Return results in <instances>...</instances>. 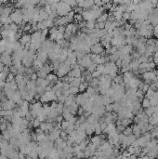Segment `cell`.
Listing matches in <instances>:
<instances>
[{
  "label": "cell",
  "mask_w": 158,
  "mask_h": 159,
  "mask_svg": "<svg viewBox=\"0 0 158 159\" xmlns=\"http://www.w3.org/2000/svg\"><path fill=\"white\" fill-rule=\"evenodd\" d=\"M64 3L67 4V5L69 7H71V8H75V7H77V2L73 1V0H72V1H64Z\"/></svg>",
  "instance_id": "cell-32"
},
{
  "label": "cell",
  "mask_w": 158,
  "mask_h": 159,
  "mask_svg": "<svg viewBox=\"0 0 158 159\" xmlns=\"http://www.w3.org/2000/svg\"><path fill=\"white\" fill-rule=\"evenodd\" d=\"M87 93L88 94L89 98H90V97H92L93 95L97 94V93H96V91H95V89H93V88H91V87H88V89H87Z\"/></svg>",
  "instance_id": "cell-25"
},
{
  "label": "cell",
  "mask_w": 158,
  "mask_h": 159,
  "mask_svg": "<svg viewBox=\"0 0 158 159\" xmlns=\"http://www.w3.org/2000/svg\"><path fill=\"white\" fill-rule=\"evenodd\" d=\"M6 116H7V111L5 110L0 111V117H1V118H5Z\"/></svg>",
  "instance_id": "cell-48"
},
{
  "label": "cell",
  "mask_w": 158,
  "mask_h": 159,
  "mask_svg": "<svg viewBox=\"0 0 158 159\" xmlns=\"http://www.w3.org/2000/svg\"><path fill=\"white\" fill-rule=\"evenodd\" d=\"M105 111H106V113H112V104L110 103V104L105 105Z\"/></svg>",
  "instance_id": "cell-38"
},
{
  "label": "cell",
  "mask_w": 158,
  "mask_h": 159,
  "mask_svg": "<svg viewBox=\"0 0 158 159\" xmlns=\"http://www.w3.org/2000/svg\"><path fill=\"white\" fill-rule=\"evenodd\" d=\"M104 65L103 64H100V65H98L97 68H96V71H98L99 73L101 74V75H103V73H104Z\"/></svg>",
  "instance_id": "cell-31"
},
{
  "label": "cell",
  "mask_w": 158,
  "mask_h": 159,
  "mask_svg": "<svg viewBox=\"0 0 158 159\" xmlns=\"http://www.w3.org/2000/svg\"><path fill=\"white\" fill-rule=\"evenodd\" d=\"M4 94H5V93H3V92H2V91H1V90H0V100L2 99V97H3V96H4Z\"/></svg>",
  "instance_id": "cell-52"
},
{
  "label": "cell",
  "mask_w": 158,
  "mask_h": 159,
  "mask_svg": "<svg viewBox=\"0 0 158 159\" xmlns=\"http://www.w3.org/2000/svg\"><path fill=\"white\" fill-rule=\"evenodd\" d=\"M84 113H85V110L83 109L82 106H80V107L78 108V110H77V114H78L79 116H82L84 115Z\"/></svg>",
  "instance_id": "cell-42"
},
{
  "label": "cell",
  "mask_w": 158,
  "mask_h": 159,
  "mask_svg": "<svg viewBox=\"0 0 158 159\" xmlns=\"http://www.w3.org/2000/svg\"><path fill=\"white\" fill-rule=\"evenodd\" d=\"M40 125H41V122H40L38 119L34 118L33 121V128H34V129H39Z\"/></svg>",
  "instance_id": "cell-34"
},
{
  "label": "cell",
  "mask_w": 158,
  "mask_h": 159,
  "mask_svg": "<svg viewBox=\"0 0 158 159\" xmlns=\"http://www.w3.org/2000/svg\"><path fill=\"white\" fill-rule=\"evenodd\" d=\"M88 83H81V84H80V86H79V88H78L79 92H80V93H84V92L88 89Z\"/></svg>",
  "instance_id": "cell-20"
},
{
  "label": "cell",
  "mask_w": 158,
  "mask_h": 159,
  "mask_svg": "<svg viewBox=\"0 0 158 159\" xmlns=\"http://www.w3.org/2000/svg\"><path fill=\"white\" fill-rule=\"evenodd\" d=\"M72 11V8L69 7L64 2H58V9H57V14L60 17H65L68 15V13Z\"/></svg>",
  "instance_id": "cell-1"
},
{
  "label": "cell",
  "mask_w": 158,
  "mask_h": 159,
  "mask_svg": "<svg viewBox=\"0 0 158 159\" xmlns=\"http://www.w3.org/2000/svg\"><path fill=\"white\" fill-rule=\"evenodd\" d=\"M63 108H64V104L59 103V102H58L56 110H57V112L59 113V114H62V112H63Z\"/></svg>",
  "instance_id": "cell-26"
},
{
  "label": "cell",
  "mask_w": 158,
  "mask_h": 159,
  "mask_svg": "<svg viewBox=\"0 0 158 159\" xmlns=\"http://www.w3.org/2000/svg\"><path fill=\"white\" fill-rule=\"evenodd\" d=\"M65 27H66V26H59L58 32L60 33V34H64V33H65Z\"/></svg>",
  "instance_id": "cell-45"
},
{
  "label": "cell",
  "mask_w": 158,
  "mask_h": 159,
  "mask_svg": "<svg viewBox=\"0 0 158 159\" xmlns=\"http://www.w3.org/2000/svg\"><path fill=\"white\" fill-rule=\"evenodd\" d=\"M36 74L37 76H38V78H42V79H45L47 76H48V74H46V73H44V72H42V71H38V72H36Z\"/></svg>",
  "instance_id": "cell-36"
},
{
  "label": "cell",
  "mask_w": 158,
  "mask_h": 159,
  "mask_svg": "<svg viewBox=\"0 0 158 159\" xmlns=\"http://www.w3.org/2000/svg\"><path fill=\"white\" fill-rule=\"evenodd\" d=\"M151 107V102H150V100L147 98H144L141 101V108L143 109H147V108Z\"/></svg>",
  "instance_id": "cell-17"
},
{
  "label": "cell",
  "mask_w": 158,
  "mask_h": 159,
  "mask_svg": "<svg viewBox=\"0 0 158 159\" xmlns=\"http://www.w3.org/2000/svg\"><path fill=\"white\" fill-rule=\"evenodd\" d=\"M20 43H21L23 47H25L27 44L31 43V34H22L21 37V39H20Z\"/></svg>",
  "instance_id": "cell-9"
},
{
  "label": "cell",
  "mask_w": 158,
  "mask_h": 159,
  "mask_svg": "<svg viewBox=\"0 0 158 159\" xmlns=\"http://www.w3.org/2000/svg\"><path fill=\"white\" fill-rule=\"evenodd\" d=\"M74 100H75V97L73 96V95H70V96H69V97H67L66 100H65L64 105H65V106H70L71 104L74 102Z\"/></svg>",
  "instance_id": "cell-16"
},
{
  "label": "cell",
  "mask_w": 158,
  "mask_h": 159,
  "mask_svg": "<svg viewBox=\"0 0 158 159\" xmlns=\"http://www.w3.org/2000/svg\"><path fill=\"white\" fill-rule=\"evenodd\" d=\"M1 33H2V29H1V26H0V35H1Z\"/></svg>",
  "instance_id": "cell-54"
},
{
  "label": "cell",
  "mask_w": 158,
  "mask_h": 159,
  "mask_svg": "<svg viewBox=\"0 0 158 159\" xmlns=\"http://www.w3.org/2000/svg\"><path fill=\"white\" fill-rule=\"evenodd\" d=\"M86 134H87V136H91L93 133H94V130L92 129V128H89V129H86Z\"/></svg>",
  "instance_id": "cell-43"
},
{
  "label": "cell",
  "mask_w": 158,
  "mask_h": 159,
  "mask_svg": "<svg viewBox=\"0 0 158 159\" xmlns=\"http://www.w3.org/2000/svg\"><path fill=\"white\" fill-rule=\"evenodd\" d=\"M76 158L77 159H83L84 157H85V154H84V152L83 151H81V152H79L78 153H76Z\"/></svg>",
  "instance_id": "cell-44"
},
{
  "label": "cell",
  "mask_w": 158,
  "mask_h": 159,
  "mask_svg": "<svg viewBox=\"0 0 158 159\" xmlns=\"http://www.w3.org/2000/svg\"><path fill=\"white\" fill-rule=\"evenodd\" d=\"M13 11V8L12 7H5V8H3L2 9V12H1V17H9L10 16V14L12 13Z\"/></svg>",
  "instance_id": "cell-10"
},
{
  "label": "cell",
  "mask_w": 158,
  "mask_h": 159,
  "mask_svg": "<svg viewBox=\"0 0 158 159\" xmlns=\"http://www.w3.org/2000/svg\"><path fill=\"white\" fill-rule=\"evenodd\" d=\"M73 20H74L76 22H82L83 21H84L81 14H75V15H74V18H73Z\"/></svg>",
  "instance_id": "cell-37"
},
{
  "label": "cell",
  "mask_w": 158,
  "mask_h": 159,
  "mask_svg": "<svg viewBox=\"0 0 158 159\" xmlns=\"http://www.w3.org/2000/svg\"><path fill=\"white\" fill-rule=\"evenodd\" d=\"M132 134L135 136V137L137 138H140L142 134V132H141V129H140V127L137 125V124H135V125L132 127Z\"/></svg>",
  "instance_id": "cell-11"
},
{
  "label": "cell",
  "mask_w": 158,
  "mask_h": 159,
  "mask_svg": "<svg viewBox=\"0 0 158 159\" xmlns=\"http://www.w3.org/2000/svg\"><path fill=\"white\" fill-rule=\"evenodd\" d=\"M93 5H94V1H79L77 2V6L79 8H82L83 9L92 8Z\"/></svg>",
  "instance_id": "cell-7"
},
{
  "label": "cell",
  "mask_w": 158,
  "mask_h": 159,
  "mask_svg": "<svg viewBox=\"0 0 158 159\" xmlns=\"http://www.w3.org/2000/svg\"><path fill=\"white\" fill-rule=\"evenodd\" d=\"M7 76H8V74H6L4 72H1V73H0V79L2 80V81H6Z\"/></svg>",
  "instance_id": "cell-46"
},
{
  "label": "cell",
  "mask_w": 158,
  "mask_h": 159,
  "mask_svg": "<svg viewBox=\"0 0 158 159\" xmlns=\"http://www.w3.org/2000/svg\"><path fill=\"white\" fill-rule=\"evenodd\" d=\"M26 159H33V158H31V157H29V156H27V157H26Z\"/></svg>",
  "instance_id": "cell-55"
},
{
  "label": "cell",
  "mask_w": 158,
  "mask_h": 159,
  "mask_svg": "<svg viewBox=\"0 0 158 159\" xmlns=\"http://www.w3.org/2000/svg\"><path fill=\"white\" fill-rule=\"evenodd\" d=\"M37 78H38V76H37L36 73H33V74H32V75H31V80H33V81H36V80H37Z\"/></svg>",
  "instance_id": "cell-49"
},
{
  "label": "cell",
  "mask_w": 158,
  "mask_h": 159,
  "mask_svg": "<svg viewBox=\"0 0 158 159\" xmlns=\"http://www.w3.org/2000/svg\"><path fill=\"white\" fill-rule=\"evenodd\" d=\"M103 47L101 46V44L98 43L96 45H93L90 48V52L95 55H101V52H103Z\"/></svg>",
  "instance_id": "cell-5"
},
{
  "label": "cell",
  "mask_w": 158,
  "mask_h": 159,
  "mask_svg": "<svg viewBox=\"0 0 158 159\" xmlns=\"http://www.w3.org/2000/svg\"><path fill=\"white\" fill-rule=\"evenodd\" d=\"M71 71L70 65L66 64L65 62H61L60 63V67H59V70L57 72V76L60 77V78H62V77L66 76L67 74L69 73V72Z\"/></svg>",
  "instance_id": "cell-3"
},
{
  "label": "cell",
  "mask_w": 158,
  "mask_h": 159,
  "mask_svg": "<svg viewBox=\"0 0 158 159\" xmlns=\"http://www.w3.org/2000/svg\"><path fill=\"white\" fill-rule=\"evenodd\" d=\"M9 17H10V19L12 20V22L17 25H20L21 22H23V20H22V14H21V10L19 9H14Z\"/></svg>",
  "instance_id": "cell-2"
},
{
  "label": "cell",
  "mask_w": 158,
  "mask_h": 159,
  "mask_svg": "<svg viewBox=\"0 0 158 159\" xmlns=\"http://www.w3.org/2000/svg\"><path fill=\"white\" fill-rule=\"evenodd\" d=\"M4 67H5V65H4L3 63H2L1 61H0V73H1V72H3Z\"/></svg>",
  "instance_id": "cell-51"
},
{
  "label": "cell",
  "mask_w": 158,
  "mask_h": 159,
  "mask_svg": "<svg viewBox=\"0 0 158 159\" xmlns=\"http://www.w3.org/2000/svg\"><path fill=\"white\" fill-rule=\"evenodd\" d=\"M21 99V92H20V90H16V91H14V93H13L12 95V98H11V101H13L14 102H17L18 101H20Z\"/></svg>",
  "instance_id": "cell-14"
},
{
  "label": "cell",
  "mask_w": 158,
  "mask_h": 159,
  "mask_svg": "<svg viewBox=\"0 0 158 159\" xmlns=\"http://www.w3.org/2000/svg\"><path fill=\"white\" fill-rule=\"evenodd\" d=\"M77 62H79V65L83 66L84 68H88L89 65L93 63V62H92V61H91V59L89 58L88 54V55H86L85 57H84V58L81 60V61H77Z\"/></svg>",
  "instance_id": "cell-6"
},
{
  "label": "cell",
  "mask_w": 158,
  "mask_h": 159,
  "mask_svg": "<svg viewBox=\"0 0 158 159\" xmlns=\"http://www.w3.org/2000/svg\"><path fill=\"white\" fill-rule=\"evenodd\" d=\"M108 18H109V16H108V14H106V13H104V14H102L101 16H100V18L97 20L98 22H105L108 20Z\"/></svg>",
  "instance_id": "cell-22"
},
{
  "label": "cell",
  "mask_w": 158,
  "mask_h": 159,
  "mask_svg": "<svg viewBox=\"0 0 158 159\" xmlns=\"http://www.w3.org/2000/svg\"><path fill=\"white\" fill-rule=\"evenodd\" d=\"M0 61L3 63L5 66H9L10 67L12 65V57L11 55H9V53H7L6 51L2 53L1 58H0Z\"/></svg>",
  "instance_id": "cell-4"
},
{
  "label": "cell",
  "mask_w": 158,
  "mask_h": 159,
  "mask_svg": "<svg viewBox=\"0 0 158 159\" xmlns=\"http://www.w3.org/2000/svg\"><path fill=\"white\" fill-rule=\"evenodd\" d=\"M144 113H145V114L148 117H151V116L154 113V107H152V106H151V107L147 108V109H145L144 110Z\"/></svg>",
  "instance_id": "cell-18"
},
{
  "label": "cell",
  "mask_w": 158,
  "mask_h": 159,
  "mask_svg": "<svg viewBox=\"0 0 158 159\" xmlns=\"http://www.w3.org/2000/svg\"><path fill=\"white\" fill-rule=\"evenodd\" d=\"M74 15H75V13H74V11L73 10H72V11H70V12L68 13V15L66 16L67 18H68V20H69V22H73V18H74Z\"/></svg>",
  "instance_id": "cell-33"
},
{
  "label": "cell",
  "mask_w": 158,
  "mask_h": 159,
  "mask_svg": "<svg viewBox=\"0 0 158 159\" xmlns=\"http://www.w3.org/2000/svg\"><path fill=\"white\" fill-rule=\"evenodd\" d=\"M154 92H155V91H153L152 89H148V91H147V92H146V93H145V95H146V98H147V99H149V100H151V99L152 98V96H153V94H154Z\"/></svg>",
  "instance_id": "cell-28"
},
{
  "label": "cell",
  "mask_w": 158,
  "mask_h": 159,
  "mask_svg": "<svg viewBox=\"0 0 158 159\" xmlns=\"http://www.w3.org/2000/svg\"><path fill=\"white\" fill-rule=\"evenodd\" d=\"M67 107H68V109H69V111H70V113H72L73 115H75L76 113H77V110H78L79 106L75 103V101H74L73 103L71 104L70 106H67Z\"/></svg>",
  "instance_id": "cell-12"
},
{
  "label": "cell",
  "mask_w": 158,
  "mask_h": 159,
  "mask_svg": "<svg viewBox=\"0 0 158 159\" xmlns=\"http://www.w3.org/2000/svg\"><path fill=\"white\" fill-rule=\"evenodd\" d=\"M48 53L46 52H38L36 54V60L39 61L40 62H42L43 64L47 63V60H48Z\"/></svg>",
  "instance_id": "cell-8"
},
{
  "label": "cell",
  "mask_w": 158,
  "mask_h": 159,
  "mask_svg": "<svg viewBox=\"0 0 158 159\" xmlns=\"http://www.w3.org/2000/svg\"><path fill=\"white\" fill-rule=\"evenodd\" d=\"M128 20H130V13L125 12L123 14V21H128Z\"/></svg>",
  "instance_id": "cell-41"
},
{
  "label": "cell",
  "mask_w": 158,
  "mask_h": 159,
  "mask_svg": "<svg viewBox=\"0 0 158 159\" xmlns=\"http://www.w3.org/2000/svg\"><path fill=\"white\" fill-rule=\"evenodd\" d=\"M52 70H53V69H52V65H49V64H48V63H45V64L43 65V67L40 69V71L44 72L46 74H49Z\"/></svg>",
  "instance_id": "cell-13"
},
{
  "label": "cell",
  "mask_w": 158,
  "mask_h": 159,
  "mask_svg": "<svg viewBox=\"0 0 158 159\" xmlns=\"http://www.w3.org/2000/svg\"><path fill=\"white\" fill-rule=\"evenodd\" d=\"M19 159H26L25 154L22 153H19Z\"/></svg>",
  "instance_id": "cell-50"
},
{
  "label": "cell",
  "mask_w": 158,
  "mask_h": 159,
  "mask_svg": "<svg viewBox=\"0 0 158 159\" xmlns=\"http://www.w3.org/2000/svg\"><path fill=\"white\" fill-rule=\"evenodd\" d=\"M0 125H1V121H0Z\"/></svg>",
  "instance_id": "cell-56"
},
{
  "label": "cell",
  "mask_w": 158,
  "mask_h": 159,
  "mask_svg": "<svg viewBox=\"0 0 158 159\" xmlns=\"http://www.w3.org/2000/svg\"><path fill=\"white\" fill-rule=\"evenodd\" d=\"M63 116H62V114H60V115H58L56 118H55V123H59V124H61L62 121H63Z\"/></svg>",
  "instance_id": "cell-39"
},
{
  "label": "cell",
  "mask_w": 158,
  "mask_h": 159,
  "mask_svg": "<svg viewBox=\"0 0 158 159\" xmlns=\"http://www.w3.org/2000/svg\"><path fill=\"white\" fill-rule=\"evenodd\" d=\"M70 84H68V83H63V87H62V90L65 91V90H69L70 89Z\"/></svg>",
  "instance_id": "cell-47"
},
{
  "label": "cell",
  "mask_w": 158,
  "mask_h": 159,
  "mask_svg": "<svg viewBox=\"0 0 158 159\" xmlns=\"http://www.w3.org/2000/svg\"><path fill=\"white\" fill-rule=\"evenodd\" d=\"M97 66H98V65H96L95 63H92V64H90L88 68H87V70H88V73H92L93 72H94V71H96V68H97Z\"/></svg>",
  "instance_id": "cell-27"
},
{
  "label": "cell",
  "mask_w": 158,
  "mask_h": 159,
  "mask_svg": "<svg viewBox=\"0 0 158 159\" xmlns=\"http://www.w3.org/2000/svg\"><path fill=\"white\" fill-rule=\"evenodd\" d=\"M123 134L125 135L126 137H128V136L132 135V127H127L125 130L123 131Z\"/></svg>",
  "instance_id": "cell-23"
},
{
  "label": "cell",
  "mask_w": 158,
  "mask_h": 159,
  "mask_svg": "<svg viewBox=\"0 0 158 159\" xmlns=\"http://www.w3.org/2000/svg\"><path fill=\"white\" fill-rule=\"evenodd\" d=\"M2 135H3V138L4 140H6V141H9L10 139H11V135H10V132L9 130H5V131L2 132Z\"/></svg>",
  "instance_id": "cell-21"
},
{
  "label": "cell",
  "mask_w": 158,
  "mask_h": 159,
  "mask_svg": "<svg viewBox=\"0 0 158 159\" xmlns=\"http://www.w3.org/2000/svg\"><path fill=\"white\" fill-rule=\"evenodd\" d=\"M4 140L3 138V135H2V133H0V141H2Z\"/></svg>",
  "instance_id": "cell-53"
},
{
  "label": "cell",
  "mask_w": 158,
  "mask_h": 159,
  "mask_svg": "<svg viewBox=\"0 0 158 159\" xmlns=\"http://www.w3.org/2000/svg\"><path fill=\"white\" fill-rule=\"evenodd\" d=\"M14 79H15V74L12 73H9V74H8V76H7L6 82L9 83V82H11V81H13Z\"/></svg>",
  "instance_id": "cell-29"
},
{
  "label": "cell",
  "mask_w": 158,
  "mask_h": 159,
  "mask_svg": "<svg viewBox=\"0 0 158 159\" xmlns=\"http://www.w3.org/2000/svg\"><path fill=\"white\" fill-rule=\"evenodd\" d=\"M59 34L58 32V27H52L50 30H49V35H57Z\"/></svg>",
  "instance_id": "cell-30"
},
{
  "label": "cell",
  "mask_w": 158,
  "mask_h": 159,
  "mask_svg": "<svg viewBox=\"0 0 158 159\" xmlns=\"http://www.w3.org/2000/svg\"><path fill=\"white\" fill-rule=\"evenodd\" d=\"M95 25H96V21H88V22H87L86 27L88 30H94Z\"/></svg>",
  "instance_id": "cell-19"
},
{
  "label": "cell",
  "mask_w": 158,
  "mask_h": 159,
  "mask_svg": "<svg viewBox=\"0 0 158 159\" xmlns=\"http://www.w3.org/2000/svg\"><path fill=\"white\" fill-rule=\"evenodd\" d=\"M69 91H70L71 95L74 96V95H77L79 93V89H78V88H70Z\"/></svg>",
  "instance_id": "cell-35"
},
{
  "label": "cell",
  "mask_w": 158,
  "mask_h": 159,
  "mask_svg": "<svg viewBox=\"0 0 158 159\" xmlns=\"http://www.w3.org/2000/svg\"><path fill=\"white\" fill-rule=\"evenodd\" d=\"M68 126H69V122L63 120V121L61 123V129L63 130V131H66V129H68Z\"/></svg>",
  "instance_id": "cell-24"
},
{
  "label": "cell",
  "mask_w": 158,
  "mask_h": 159,
  "mask_svg": "<svg viewBox=\"0 0 158 159\" xmlns=\"http://www.w3.org/2000/svg\"><path fill=\"white\" fill-rule=\"evenodd\" d=\"M81 78H73V80L70 83L71 88H79L80 84H81Z\"/></svg>",
  "instance_id": "cell-15"
},
{
  "label": "cell",
  "mask_w": 158,
  "mask_h": 159,
  "mask_svg": "<svg viewBox=\"0 0 158 159\" xmlns=\"http://www.w3.org/2000/svg\"><path fill=\"white\" fill-rule=\"evenodd\" d=\"M91 75H92V77H93V78H98V79H99V78L101 76V74H100V73H99L98 71H94V72L91 73Z\"/></svg>",
  "instance_id": "cell-40"
}]
</instances>
